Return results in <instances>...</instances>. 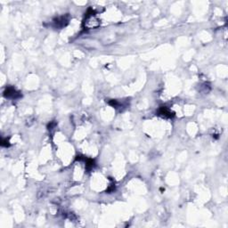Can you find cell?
I'll return each instance as SVG.
<instances>
[{
  "mask_svg": "<svg viewBox=\"0 0 228 228\" xmlns=\"http://www.w3.org/2000/svg\"><path fill=\"white\" fill-rule=\"evenodd\" d=\"M68 22V20H67L64 16H62V17H60V18H57L55 20V23L56 24L57 27H63L66 25V23Z\"/></svg>",
  "mask_w": 228,
  "mask_h": 228,
  "instance_id": "cell-3",
  "label": "cell"
},
{
  "mask_svg": "<svg viewBox=\"0 0 228 228\" xmlns=\"http://www.w3.org/2000/svg\"><path fill=\"white\" fill-rule=\"evenodd\" d=\"M159 113L161 114V115H163V116H165V117H169V118L173 116L171 114V111L167 109V107H161V108H160L159 111Z\"/></svg>",
  "mask_w": 228,
  "mask_h": 228,
  "instance_id": "cell-4",
  "label": "cell"
},
{
  "mask_svg": "<svg viewBox=\"0 0 228 228\" xmlns=\"http://www.w3.org/2000/svg\"><path fill=\"white\" fill-rule=\"evenodd\" d=\"M5 97H12V98H15L16 96H18L19 94L15 91L14 88H6V90L5 91Z\"/></svg>",
  "mask_w": 228,
  "mask_h": 228,
  "instance_id": "cell-2",
  "label": "cell"
},
{
  "mask_svg": "<svg viewBox=\"0 0 228 228\" xmlns=\"http://www.w3.org/2000/svg\"><path fill=\"white\" fill-rule=\"evenodd\" d=\"M99 21L96 19V14L93 11L90 13H86V20H85V26L88 29H94V28H96V27L99 26Z\"/></svg>",
  "mask_w": 228,
  "mask_h": 228,
  "instance_id": "cell-1",
  "label": "cell"
},
{
  "mask_svg": "<svg viewBox=\"0 0 228 228\" xmlns=\"http://www.w3.org/2000/svg\"><path fill=\"white\" fill-rule=\"evenodd\" d=\"M86 169H91L92 167H94V160H92V159H88V161H86Z\"/></svg>",
  "mask_w": 228,
  "mask_h": 228,
  "instance_id": "cell-5",
  "label": "cell"
}]
</instances>
